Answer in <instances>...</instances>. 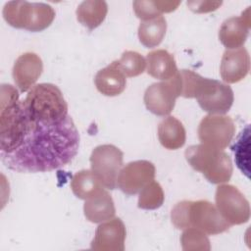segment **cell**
Wrapping results in <instances>:
<instances>
[{"label": "cell", "instance_id": "31", "mask_svg": "<svg viewBox=\"0 0 251 251\" xmlns=\"http://www.w3.org/2000/svg\"><path fill=\"white\" fill-rule=\"evenodd\" d=\"M155 4L159 10V12L162 13H171L179 6V1H155Z\"/></svg>", "mask_w": 251, "mask_h": 251}, {"label": "cell", "instance_id": "28", "mask_svg": "<svg viewBox=\"0 0 251 251\" xmlns=\"http://www.w3.org/2000/svg\"><path fill=\"white\" fill-rule=\"evenodd\" d=\"M235 155V163L242 173L249 176V127L242 131L237 142L231 147Z\"/></svg>", "mask_w": 251, "mask_h": 251}, {"label": "cell", "instance_id": "17", "mask_svg": "<svg viewBox=\"0 0 251 251\" xmlns=\"http://www.w3.org/2000/svg\"><path fill=\"white\" fill-rule=\"evenodd\" d=\"M94 83L100 93L112 97L121 94L125 90L126 78L119 67L118 61H114L98 71L94 78Z\"/></svg>", "mask_w": 251, "mask_h": 251}, {"label": "cell", "instance_id": "4", "mask_svg": "<svg viewBox=\"0 0 251 251\" xmlns=\"http://www.w3.org/2000/svg\"><path fill=\"white\" fill-rule=\"evenodd\" d=\"M24 105L28 117L36 122L57 123L69 116L62 91L52 83H39L31 87Z\"/></svg>", "mask_w": 251, "mask_h": 251}, {"label": "cell", "instance_id": "2", "mask_svg": "<svg viewBox=\"0 0 251 251\" xmlns=\"http://www.w3.org/2000/svg\"><path fill=\"white\" fill-rule=\"evenodd\" d=\"M30 126L24 101L19 100L18 90L11 84L1 85L0 149L12 153L24 142Z\"/></svg>", "mask_w": 251, "mask_h": 251}, {"label": "cell", "instance_id": "20", "mask_svg": "<svg viewBox=\"0 0 251 251\" xmlns=\"http://www.w3.org/2000/svg\"><path fill=\"white\" fill-rule=\"evenodd\" d=\"M158 138L166 149H179L185 143V128L180 121L175 117L169 116L158 126Z\"/></svg>", "mask_w": 251, "mask_h": 251}, {"label": "cell", "instance_id": "14", "mask_svg": "<svg viewBox=\"0 0 251 251\" xmlns=\"http://www.w3.org/2000/svg\"><path fill=\"white\" fill-rule=\"evenodd\" d=\"M43 71L41 58L33 53L26 52L18 57L13 67V78L16 85L22 92H25L33 87Z\"/></svg>", "mask_w": 251, "mask_h": 251}, {"label": "cell", "instance_id": "30", "mask_svg": "<svg viewBox=\"0 0 251 251\" xmlns=\"http://www.w3.org/2000/svg\"><path fill=\"white\" fill-rule=\"evenodd\" d=\"M223 2L214 1H188L187 6L189 9L195 13H209L217 10Z\"/></svg>", "mask_w": 251, "mask_h": 251}, {"label": "cell", "instance_id": "11", "mask_svg": "<svg viewBox=\"0 0 251 251\" xmlns=\"http://www.w3.org/2000/svg\"><path fill=\"white\" fill-rule=\"evenodd\" d=\"M155 166L147 160H137L127 163L121 169L117 186L126 195H134L154 180Z\"/></svg>", "mask_w": 251, "mask_h": 251}, {"label": "cell", "instance_id": "29", "mask_svg": "<svg viewBox=\"0 0 251 251\" xmlns=\"http://www.w3.org/2000/svg\"><path fill=\"white\" fill-rule=\"evenodd\" d=\"M133 11L140 20L149 21L161 16L155 1H133Z\"/></svg>", "mask_w": 251, "mask_h": 251}, {"label": "cell", "instance_id": "19", "mask_svg": "<svg viewBox=\"0 0 251 251\" xmlns=\"http://www.w3.org/2000/svg\"><path fill=\"white\" fill-rule=\"evenodd\" d=\"M147 74L161 80L173 78L177 71L174 56L164 49L151 51L146 56Z\"/></svg>", "mask_w": 251, "mask_h": 251}, {"label": "cell", "instance_id": "1", "mask_svg": "<svg viewBox=\"0 0 251 251\" xmlns=\"http://www.w3.org/2000/svg\"><path fill=\"white\" fill-rule=\"evenodd\" d=\"M78 146V130L70 116L57 123L30 119L23 144L12 153H1V161L18 173L50 172L71 163Z\"/></svg>", "mask_w": 251, "mask_h": 251}, {"label": "cell", "instance_id": "25", "mask_svg": "<svg viewBox=\"0 0 251 251\" xmlns=\"http://www.w3.org/2000/svg\"><path fill=\"white\" fill-rule=\"evenodd\" d=\"M165 194L159 182L152 180L139 192L138 207L144 210H155L162 206Z\"/></svg>", "mask_w": 251, "mask_h": 251}, {"label": "cell", "instance_id": "16", "mask_svg": "<svg viewBox=\"0 0 251 251\" xmlns=\"http://www.w3.org/2000/svg\"><path fill=\"white\" fill-rule=\"evenodd\" d=\"M250 29L249 9L240 17L226 19L219 29V39L226 49H237L245 43Z\"/></svg>", "mask_w": 251, "mask_h": 251}, {"label": "cell", "instance_id": "15", "mask_svg": "<svg viewBox=\"0 0 251 251\" xmlns=\"http://www.w3.org/2000/svg\"><path fill=\"white\" fill-rule=\"evenodd\" d=\"M250 57L244 47L226 49L222 57L220 75L226 83H235L242 80L249 73Z\"/></svg>", "mask_w": 251, "mask_h": 251}, {"label": "cell", "instance_id": "9", "mask_svg": "<svg viewBox=\"0 0 251 251\" xmlns=\"http://www.w3.org/2000/svg\"><path fill=\"white\" fill-rule=\"evenodd\" d=\"M233 120L225 115H207L198 126V137L202 144L224 150L231 142L235 133Z\"/></svg>", "mask_w": 251, "mask_h": 251}, {"label": "cell", "instance_id": "6", "mask_svg": "<svg viewBox=\"0 0 251 251\" xmlns=\"http://www.w3.org/2000/svg\"><path fill=\"white\" fill-rule=\"evenodd\" d=\"M3 17L13 27L37 32L44 30L52 24L55 11L45 3L10 1L3 8Z\"/></svg>", "mask_w": 251, "mask_h": 251}, {"label": "cell", "instance_id": "5", "mask_svg": "<svg viewBox=\"0 0 251 251\" xmlns=\"http://www.w3.org/2000/svg\"><path fill=\"white\" fill-rule=\"evenodd\" d=\"M184 156L188 164L195 171L202 173L211 183L227 182L232 176L231 159L224 150L201 143L189 146Z\"/></svg>", "mask_w": 251, "mask_h": 251}, {"label": "cell", "instance_id": "21", "mask_svg": "<svg viewBox=\"0 0 251 251\" xmlns=\"http://www.w3.org/2000/svg\"><path fill=\"white\" fill-rule=\"evenodd\" d=\"M108 6L105 1L86 0L81 2L76 9L77 21L92 30L99 26L106 18Z\"/></svg>", "mask_w": 251, "mask_h": 251}, {"label": "cell", "instance_id": "26", "mask_svg": "<svg viewBox=\"0 0 251 251\" xmlns=\"http://www.w3.org/2000/svg\"><path fill=\"white\" fill-rule=\"evenodd\" d=\"M182 250L184 251H209L210 240L206 233L195 227L185 228L180 237Z\"/></svg>", "mask_w": 251, "mask_h": 251}, {"label": "cell", "instance_id": "8", "mask_svg": "<svg viewBox=\"0 0 251 251\" xmlns=\"http://www.w3.org/2000/svg\"><path fill=\"white\" fill-rule=\"evenodd\" d=\"M215 200L218 211L230 226L249 221V202L234 185L220 184L216 189Z\"/></svg>", "mask_w": 251, "mask_h": 251}, {"label": "cell", "instance_id": "23", "mask_svg": "<svg viewBox=\"0 0 251 251\" xmlns=\"http://www.w3.org/2000/svg\"><path fill=\"white\" fill-rule=\"evenodd\" d=\"M167 30L166 19L161 15L158 18L141 22L138 27V38L146 48H154L158 46Z\"/></svg>", "mask_w": 251, "mask_h": 251}, {"label": "cell", "instance_id": "7", "mask_svg": "<svg viewBox=\"0 0 251 251\" xmlns=\"http://www.w3.org/2000/svg\"><path fill=\"white\" fill-rule=\"evenodd\" d=\"M123 152L112 144L99 145L92 150L91 171L107 189L116 188L117 178L123 167Z\"/></svg>", "mask_w": 251, "mask_h": 251}, {"label": "cell", "instance_id": "13", "mask_svg": "<svg viewBox=\"0 0 251 251\" xmlns=\"http://www.w3.org/2000/svg\"><path fill=\"white\" fill-rule=\"evenodd\" d=\"M126 235V226L121 219L108 220L96 228L91 241V249L94 251H124Z\"/></svg>", "mask_w": 251, "mask_h": 251}, {"label": "cell", "instance_id": "27", "mask_svg": "<svg viewBox=\"0 0 251 251\" xmlns=\"http://www.w3.org/2000/svg\"><path fill=\"white\" fill-rule=\"evenodd\" d=\"M119 67L126 76L132 77L141 75L146 67V60L142 55L135 51H125L120 60Z\"/></svg>", "mask_w": 251, "mask_h": 251}, {"label": "cell", "instance_id": "3", "mask_svg": "<svg viewBox=\"0 0 251 251\" xmlns=\"http://www.w3.org/2000/svg\"><path fill=\"white\" fill-rule=\"evenodd\" d=\"M171 219L178 229L195 227L206 234H219L230 227L217 207L207 200L178 202L172 209Z\"/></svg>", "mask_w": 251, "mask_h": 251}, {"label": "cell", "instance_id": "24", "mask_svg": "<svg viewBox=\"0 0 251 251\" xmlns=\"http://www.w3.org/2000/svg\"><path fill=\"white\" fill-rule=\"evenodd\" d=\"M180 96L184 98H197L205 88L208 78L190 70L178 71Z\"/></svg>", "mask_w": 251, "mask_h": 251}, {"label": "cell", "instance_id": "22", "mask_svg": "<svg viewBox=\"0 0 251 251\" xmlns=\"http://www.w3.org/2000/svg\"><path fill=\"white\" fill-rule=\"evenodd\" d=\"M103 184L89 170H81L74 175L71 180L73 193L79 199L86 200L103 190Z\"/></svg>", "mask_w": 251, "mask_h": 251}, {"label": "cell", "instance_id": "18", "mask_svg": "<svg viewBox=\"0 0 251 251\" xmlns=\"http://www.w3.org/2000/svg\"><path fill=\"white\" fill-rule=\"evenodd\" d=\"M83 212L86 220L99 224L114 218L116 208L111 195L105 189L85 200Z\"/></svg>", "mask_w": 251, "mask_h": 251}, {"label": "cell", "instance_id": "12", "mask_svg": "<svg viewBox=\"0 0 251 251\" xmlns=\"http://www.w3.org/2000/svg\"><path fill=\"white\" fill-rule=\"evenodd\" d=\"M196 99L205 112L211 115H224L231 108L234 96L229 85L210 78L207 86Z\"/></svg>", "mask_w": 251, "mask_h": 251}, {"label": "cell", "instance_id": "10", "mask_svg": "<svg viewBox=\"0 0 251 251\" xmlns=\"http://www.w3.org/2000/svg\"><path fill=\"white\" fill-rule=\"evenodd\" d=\"M180 96L178 72L169 79L149 85L144 93V104L152 114L160 117L168 116L175 108L176 98Z\"/></svg>", "mask_w": 251, "mask_h": 251}]
</instances>
